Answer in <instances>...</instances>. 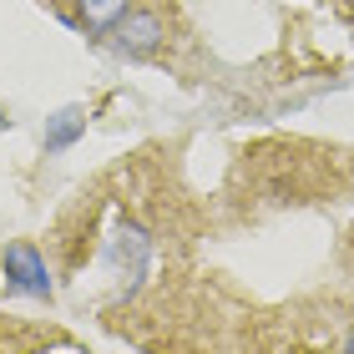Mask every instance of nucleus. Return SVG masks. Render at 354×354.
<instances>
[{"label":"nucleus","mask_w":354,"mask_h":354,"mask_svg":"<svg viewBox=\"0 0 354 354\" xmlns=\"http://www.w3.org/2000/svg\"><path fill=\"white\" fill-rule=\"evenodd\" d=\"M344 349H354V334H349V339H344Z\"/></svg>","instance_id":"nucleus-5"},{"label":"nucleus","mask_w":354,"mask_h":354,"mask_svg":"<svg viewBox=\"0 0 354 354\" xmlns=\"http://www.w3.org/2000/svg\"><path fill=\"white\" fill-rule=\"evenodd\" d=\"M86 117H91V111H86V106H61V111H56V117H51V127H46V137H41V147H46V152H66V147H71V142H76V137H82V132H86Z\"/></svg>","instance_id":"nucleus-4"},{"label":"nucleus","mask_w":354,"mask_h":354,"mask_svg":"<svg viewBox=\"0 0 354 354\" xmlns=\"http://www.w3.org/2000/svg\"><path fill=\"white\" fill-rule=\"evenodd\" d=\"M0 268L15 294H30V299H51V268H46V253L36 243H10L0 253Z\"/></svg>","instance_id":"nucleus-2"},{"label":"nucleus","mask_w":354,"mask_h":354,"mask_svg":"<svg viewBox=\"0 0 354 354\" xmlns=\"http://www.w3.org/2000/svg\"><path fill=\"white\" fill-rule=\"evenodd\" d=\"M162 41H167V21H162V10H147V6H142V10L132 6L117 26H111V51H117V56H132V61L152 56Z\"/></svg>","instance_id":"nucleus-1"},{"label":"nucleus","mask_w":354,"mask_h":354,"mask_svg":"<svg viewBox=\"0 0 354 354\" xmlns=\"http://www.w3.org/2000/svg\"><path fill=\"white\" fill-rule=\"evenodd\" d=\"M132 10V0H76V15L71 21L86 30V36H111V26Z\"/></svg>","instance_id":"nucleus-3"}]
</instances>
